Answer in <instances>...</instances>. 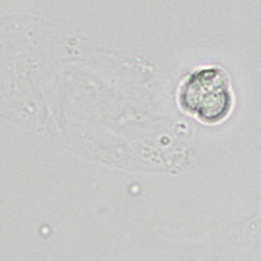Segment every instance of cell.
<instances>
[{"mask_svg": "<svg viewBox=\"0 0 261 261\" xmlns=\"http://www.w3.org/2000/svg\"><path fill=\"white\" fill-rule=\"evenodd\" d=\"M183 110L207 125L225 121L233 109V92L228 74L218 67L194 71L179 90Z\"/></svg>", "mask_w": 261, "mask_h": 261, "instance_id": "obj_1", "label": "cell"}]
</instances>
